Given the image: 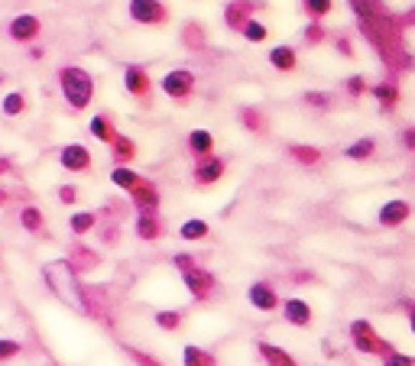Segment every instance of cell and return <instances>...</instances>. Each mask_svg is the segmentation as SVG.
Wrapping results in <instances>:
<instances>
[{
  "mask_svg": "<svg viewBox=\"0 0 415 366\" xmlns=\"http://www.w3.org/2000/svg\"><path fill=\"white\" fill-rule=\"evenodd\" d=\"M140 178L143 176L136 169H130V166H114V169H111V185H114V188H120V191H130Z\"/></svg>",
  "mask_w": 415,
  "mask_h": 366,
  "instance_id": "cell-26",
  "label": "cell"
},
{
  "mask_svg": "<svg viewBox=\"0 0 415 366\" xmlns=\"http://www.w3.org/2000/svg\"><path fill=\"white\" fill-rule=\"evenodd\" d=\"M289 156L299 159L302 166H318L321 162V149H315V146H289Z\"/></svg>",
  "mask_w": 415,
  "mask_h": 366,
  "instance_id": "cell-32",
  "label": "cell"
},
{
  "mask_svg": "<svg viewBox=\"0 0 415 366\" xmlns=\"http://www.w3.org/2000/svg\"><path fill=\"white\" fill-rule=\"evenodd\" d=\"M269 65H273L276 71H296V65H299L296 49H292V46H276V49L269 52Z\"/></svg>",
  "mask_w": 415,
  "mask_h": 366,
  "instance_id": "cell-25",
  "label": "cell"
},
{
  "mask_svg": "<svg viewBox=\"0 0 415 366\" xmlns=\"http://www.w3.org/2000/svg\"><path fill=\"white\" fill-rule=\"evenodd\" d=\"M302 7L311 20H321V16L331 14V0H302Z\"/></svg>",
  "mask_w": 415,
  "mask_h": 366,
  "instance_id": "cell-34",
  "label": "cell"
},
{
  "mask_svg": "<svg viewBox=\"0 0 415 366\" xmlns=\"http://www.w3.org/2000/svg\"><path fill=\"white\" fill-rule=\"evenodd\" d=\"M182 366H218L214 353H208L198 344H185L182 347Z\"/></svg>",
  "mask_w": 415,
  "mask_h": 366,
  "instance_id": "cell-23",
  "label": "cell"
},
{
  "mask_svg": "<svg viewBox=\"0 0 415 366\" xmlns=\"http://www.w3.org/2000/svg\"><path fill=\"white\" fill-rule=\"evenodd\" d=\"M7 198H10V195H7V191H4V188H0V205H4V201H7Z\"/></svg>",
  "mask_w": 415,
  "mask_h": 366,
  "instance_id": "cell-46",
  "label": "cell"
},
{
  "mask_svg": "<svg viewBox=\"0 0 415 366\" xmlns=\"http://www.w3.org/2000/svg\"><path fill=\"white\" fill-rule=\"evenodd\" d=\"M383 366H415V360L409 353H399V350H389L383 357Z\"/></svg>",
  "mask_w": 415,
  "mask_h": 366,
  "instance_id": "cell-36",
  "label": "cell"
},
{
  "mask_svg": "<svg viewBox=\"0 0 415 366\" xmlns=\"http://www.w3.org/2000/svg\"><path fill=\"white\" fill-rule=\"evenodd\" d=\"M98 220H101L98 211H75L69 214V233L71 237H85V233H91L98 227Z\"/></svg>",
  "mask_w": 415,
  "mask_h": 366,
  "instance_id": "cell-21",
  "label": "cell"
},
{
  "mask_svg": "<svg viewBox=\"0 0 415 366\" xmlns=\"http://www.w3.org/2000/svg\"><path fill=\"white\" fill-rule=\"evenodd\" d=\"M20 353H23V340H16V337H0V366H4V363H14Z\"/></svg>",
  "mask_w": 415,
  "mask_h": 366,
  "instance_id": "cell-31",
  "label": "cell"
},
{
  "mask_svg": "<svg viewBox=\"0 0 415 366\" xmlns=\"http://www.w3.org/2000/svg\"><path fill=\"white\" fill-rule=\"evenodd\" d=\"M59 91H62L65 104L75 113H81L94 101V78L81 65H62L59 68Z\"/></svg>",
  "mask_w": 415,
  "mask_h": 366,
  "instance_id": "cell-1",
  "label": "cell"
},
{
  "mask_svg": "<svg viewBox=\"0 0 415 366\" xmlns=\"http://www.w3.org/2000/svg\"><path fill=\"white\" fill-rule=\"evenodd\" d=\"M182 282H185V289L191 292V298H195V302H208V298L214 295V289H218V279H214V273L208 266L185 269Z\"/></svg>",
  "mask_w": 415,
  "mask_h": 366,
  "instance_id": "cell-4",
  "label": "cell"
},
{
  "mask_svg": "<svg viewBox=\"0 0 415 366\" xmlns=\"http://www.w3.org/2000/svg\"><path fill=\"white\" fill-rule=\"evenodd\" d=\"M153 321H156V327H159V331L172 334V331H179V327L185 324V311H179V308H162V311H156V315H153Z\"/></svg>",
  "mask_w": 415,
  "mask_h": 366,
  "instance_id": "cell-24",
  "label": "cell"
},
{
  "mask_svg": "<svg viewBox=\"0 0 415 366\" xmlns=\"http://www.w3.org/2000/svg\"><path fill=\"white\" fill-rule=\"evenodd\" d=\"M246 298H250V305H254L256 311H276L279 308V292H276V285L273 282H254L250 289H246Z\"/></svg>",
  "mask_w": 415,
  "mask_h": 366,
  "instance_id": "cell-13",
  "label": "cell"
},
{
  "mask_svg": "<svg viewBox=\"0 0 415 366\" xmlns=\"http://www.w3.org/2000/svg\"><path fill=\"white\" fill-rule=\"evenodd\" d=\"M107 146H111V162H114V166H130V162L136 159V143L130 140V136H124L120 130H117V136H114Z\"/></svg>",
  "mask_w": 415,
  "mask_h": 366,
  "instance_id": "cell-19",
  "label": "cell"
},
{
  "mask_svg": "<svg viewBox=\"0 0 415 366\" xmlns=\"http://www.w3.org/2000/svg\"><path fill=\"white\" fill-rule=\"evenodd\" d=\"M101 240H104L107 247H114V243L120 240V227L117 224H104V227H101Z\"/></svg>",
  "mask_w": 415,
  "mask_h": 366,
  "instance_id": "cell-39",
  "label": "cell"
},
{
  "mask_svg": "<svg viewBox=\"0 0 415 366\" xmlns=\"http://www.w3.org/2000/svg\"><path fill=\"white\" fill-rule=\"evenodd\" d=\"M88 133L94 136V140L101 143H111L114 136H117V127H114V117L111 113H94L91 123H88Z\"/></svg>",
  "mask_w": 415,
  "mask_h": 366,
  "instance_id": "cell-22",
  "label": "cell"
},
{
  "mask_svg": "<svg viewBox=\"0 0 415 366\" xmlns=\"http://www.w3.org/2000/svg\"><path fill=\"white\" fill-rule=\"evenodd\" d=\"M78 185H59L56 188V198H59V205H65V208H71V205H78Z\"/></svg>",
  "mask_w": 415,
  "mask_h": 366,
  "instance_id": "cell-35",
  "label": "cell"
},
{
  "mask_svg": "<svg viewBox=\"0 0 415 366\" xmlns=\"http://www.w3.org/2000/svg\"><path fill=\"white\" fill-rule=\"evenodd\" d=\"M65 263L71 266V273L75 275H88V273H94V269L101 266V253L98 250H91V247H85L81 240H75L69 247V253H65Z\"/></svg>",
  "mask_w": 415,
  "mask_h": 366,
  "instance_id": "cell-8",
  "label": "cell"
},
{
  "mask_svg": "<svg viewBox=\"0 0 415 366\" xmlns=\"http://www.w3.org/2000/svg\"><path fill=\"white\" fill-rule=\"evenodd\" d=\"M130 195V205H134V211H159L162 205V195H159V185L153 182V178L143 176L140 182L134 185V188L127 191Z\"/></svg>",
  "mask_w": 415,
  "mask_h": 366,
  "instance_id": "cell-7",
  "label": "cell"
},
{
  "mask_svg": "<svg viewBox=\"0 0 415 366\" xmlns=\"http://www.w3.org/2000/svg\"><path fill=\"white\" fill-rule=\"evenodd\" d=\"M46 282L56 289L59 298H69L71 308H81V282H78V275L71 273V266L65 260H56L46 266Z\"/></svg>",
  "mask_w": 415,
  "mask_h": 366,
  "instance_id": "cell-2",
  "label": "cell"
},
{
  "mask_svg": "<svg viewBox=\"0 0 415 366\" xmlns=\"http://www.w3.org/2000/svg\"><path fill=\"white\" fill-rule=\"evenodd\" d=\"M172 266L179 269V273H185V269H191V266H198V260L191 253H176L172 256Z\"/></svg>",
  "mask_w": 415,
  "mask_h": 366,
  "instance_id": "cell-37",
  "label": "cell"
},
{
  "mask_svg": "<svg viewBox=\"0 0 415 366\" xmlns=\"http://www.w3.org/2000/svg\"><path fill=\"white\" fill-rule=\"evenodd\" d=\"M279 311H282V317H286L292 327H309V324L315 321L311 305L302 302V298H286V302H279Z\"/></svg>",
  "mask_w": 415,
  "mask_h": 366,
  "instance_id": "cell-16",
  "label": "cell"
},
{
  "mask_svg": "<svg viewBox=\"0 0 415 366\" xmlns=\"http://www.w3.org/2000/svg\"><path fill=\"white\" fill-rule=\"evenodd\" d=\"M59 166H62L65 172L85 176V172H91V166H94L91 149H88L85 143H65V146L59 149Z\"/></svg>",
  "mask_w": 415,
  "mask_h": 366,
  "instance_id": "cell-5",
  "label": "cell"
},
{
  "mask_svg": "<svg viewBox=\"0 0 415 366\" xmlns=\"http://www.w3.org/2000/svg\"><path fill=\"white\" fill-rule=\"evenodd\" d=\"M256 353L263 357L266 366H299V360L292 357V353L282 350V347H276V344H269V340H256Z\"/></svg>",
  "mask_w": 415,
  "mask_h": 366,
  "instance_id": "cell-18",
  "label": "cell"
},
{
  "mask_svg": "<svg viewBox=\"0 0 415 366\" xmlns=\"http://www.w3.org/2000/svg\"><path fill=\"white\" fill-rule=\"evenodd\" d=\"M130 20L143 23V26H159L169 20V10L159 0H130Z\"/></svg>",
  "mask_w": 415,
  "mask_h": 366,
  "instance_id": "cell-10",
  "label": "cell"
},
{
  "mask_svg": "<svg viewBox=\"0 0 415 366\" xmlns=\"http://www.w3.org/2000/svg\"><path fill=\"white\" fill-rule=\"evenodd\" d=\"M305 39H309V43H321V29L309 26V29H305Z\"/></svg>",
  "mask_w": 415,
  "mask_h": 366,
  "instance_id": "cell-44",
  "label": "cell"
},
{
  "mask_svg": "<svg viewBox=\"0 0 415 366\" xmlns=\"http://www.w3.org/2000/svg\"><path fill=\"white\" fill-rule=\"evenodd\" d=\"M305 101H309V104H318V107H328L331 104L328 94H305Z\"/></svg>",
  "mask_w": 415,
  "mask_h": 366,
  "instance_id": "cell-42",
  "label": "cell"
},
{
  "mask_svg": "<svg viewBox=\"0 0 415 366\" xmlns=\"http://www.w3.org/2000/svg\"><path fill=\"white\" fill-rule=\"evenodd\" d=\"M159 88H162V94L172 101H189L191 91H195V75H191L189 68H172L169 75L159 81Z\"/></svg>",
  "mask_w": 415,
  "mask_h": 366,
  "instance_id": "cell-6",
  "label": "cell"
},
{
  "mask_svg": "<svg viewBox=\"0 0 415 366\" xmlns=\"http://www.w3.org/2000/svg\"><path fill=\"white\" fill-rule=\"evenodd\" d=\"M351 344H354V350H360V353H366V357H386L389 350H396L393 344H389L386 337H380L376 334V327H373L370 321H364V317H357V321H351Z\"/></svg>",
  "mask_w": 415,
  "mask_h": 366,
  "instance_id": "cell-3",
  "label": "cell"
},
{
  "mask_svg": "<svg viewBox=\"0 0 415 366\" xmlns=\"http://www.w3.org/2000/svg\"><path fill=\"white\" fill-rule=\"evenodd\" d=\"M347 91H351L354 98H360V94L366 91V81H364V78H360V75H354L351 81H347Z\"/></svg>",
  "mask_w": 415,
  "mask_h": 366,
  "instance_id": "cell-40",
  "label": "cell"
},
{
  "mask_svg": "<svg viewBox=\"0 0 415 366\" xmlns=\"http://www.w3.org/2000/svg\"><path fill=\"white\" fill-rule=\"evenodd\" d=\"M409 218H412V205H409V201H402V198H396V201H386V205L376 211V224L389 227V230H393V227H402Z\"/></svg>",
  "mask_w": 415,
  "mask_h": 366,
  "instance_id": "cell-15",
  "label": "cell"
},
{
  "mask_svg": "<svg viewBox=\"0 0 415 366\" xmlns=\"http://www.w3.org/2000/svg\"><path fill=\"white\" fill-rule=\"evenodd\" d=\"M10 172H14V159L10 156H0V178L10 176Z\"/></svg>",
  "mask_w": 415,
  "mask_h": 366,
  "instance_id": "cell-43",
  "label": "cell"
},
{
  "mask_svg": "<svg viewBox=\"0 0 415 366\" xmlns=\"http://www.w3.org/2000/svg\"><path fill=\"white\" fill-rule=\"evenodd\" d=\"M240 33H244L246 39H250V43H263V39H266V36H269V29L263 26L260 20H246L244 26H240Z\"/></svg>",
  "mask_w": 415,
  "mask_h": 366,
  "instance_id": "cell-33",
  "label": "cell"
},
{
  "mask_svg": "<svg viewBox=\"0 0 415 366\" xmlns=\"http://www.w3.org/2000/svg\"><path fill=\"white\" fill-rule=\"evenodd\" d=\"M127 353H130V357H134V360H136V363H140V366H162V363H159V360H156V357H149V353L136 350V347H127Z\"/></svg>",
  "mask_w": 415,
  "mask_h": 366,
  "instance_id": "cell-38",
  "label": "cell"
},
{
  "mask_svg": "<svg viewBox=\"0 0 415 366\" xmlns=\"http://www.w3.org/2000/svg\"><path fill=\"white\" fill-rule=\"evenodd\" d=\"M0 111H4V117H23V113H26V94L10 91L7 98L0 101Z\"/></svg>",
  "mask_w": 415,
  "mask_h": 366,
  "instance_id": "cell-29",
  "label": "cell"
},
{
  "mask_svg": "<svg viewBox=\"0 0 415 366\" xmlns=\"http://www.w3.org/2000/svg\"><path fill=\"white\" fill-rule=\"evenodd\" d=\"M16 220H20V227L29 237H43L46 233V214L39 205H23L20 211H16Z\"/></svg>",
  "mask_w": 415,
  "mask_h": 366,
  "instance_id": "cell-17",
  "label": "cell"
},
{
  "mask_svg": "<svg viewBox=\"0 0 415 366\" xmlns=\"http://www.w3.org/2000/svg\"><path fill=\"white\" fill-rule=\"evenodd\" d=\"M409 327H412V334H415V305L409 308Z\"/></svg>",
  "mask_w": 415,
  "mask_h": 366,
  "instance_id": "cell-45",
  "label": "cell"
},
{
  "mask_svg": "<svg viewBox=\"0 0 415 366\" xmlns=\"http://www.w3.org/2000/svg\"><path fill=\"white\" fill-rule=\"evenodd\" d=\"M134 233L143 243H156V240H162V233H166V220L159 218V211H136Z\"/></svg>",
  "mask_w": 415,
  "mask_h": 366,
  "instance_id": "cell-12",
  "label": "cell"
},
{
  "mask_svg": "<svg viewBox=\"0 0 415 366\" xmlns=\"http://www.w3.org/2000/svg\"><path fill=\"white\" fill-rule=\"evenodd\" d=\"M402 146H406L409 153H415V127H406V130H402Z\"/></svg>",
  "mask_w": 415,
  "mask_h": 366,
  "instance_id": "cell-41",
  "label": "cell"
},
{
  "mask_svg": "<svg viewBox=\"0 0 415 366\" xmlns=\"http://www.w3.org/2000/svg\"><path fill=\"white\" fill-rule=\"evenodd\" d=\"M224 172H227V162L221 159V156H204V159H198L195 162V172H191V182L198 185V188H208V185H214V182H221L224 178Z\"/></svg>",
  "mask_w": 415,
  "mask_h": 366,
  "instance_id": "cell-9",
  "label": "cell"
},
{
  "mask_svg": "<svg viewBox=\"0 0 415 366\" xmlns=\"http://www.w3.org/2000/svg\"><path fill=\"white\" fill-rule=\"evenodd\" d=\"M4 81H7V75H4V71H0V85H4Z\"/></svg>",
  "mask_w": 415,
  "mask_h": 366,
  "instance_id": "cell-47",
  "label": "cell"
},
{
  "mask_svg": "<svg viewBox=\"0 0 415 366\" xmlns=\"http://www.w3.org/2000/svg\"><path fill=\"white\" fill-rule=\"evenodd\" d=\"M373 98L380 101V107H383V111H393V107H396V101H399V88H396V85H389V81H383V85H376V88H373Z\"/></svg>",
  "mask_w": 415,
  "mask_h": 366,
  "instance_id": "cell-30",
  "label": "cell"
},
{
  "mask_svg": "<svg viewBox=\"0 0 415 366\" xmlns=\"http://www.w3.org/2000/svg\"><path fill=\"white\" fill-rule=\"evenodd\" d=\"M185 146H189V156L191 159H204V156H211L214 153V136L211 130H191L189 140H185Z\"/></svg>",
  "mask_w": 415,
  "mask_h": 366,
  "instance_id": "cell-20",
  "label": "cell"
},
{
  "mask_svg": "<svg viewBox=\"0 0 415 366\" xmlns=\"http://www.w3.org/2000/svg\"><path fill=\"white\" fill-rule=\"evenodd\" d=\"M124 88H127L130 98H136V101H149L153 81H149L146 68H140V65H127V68H124Z\"/></svg>",
  "mask_w": 415,
  "mask_h": 366,
  "instance_id": "cell-14",
  "label": "cell"
},
{
  "mask_svg": "<svg viewBox=\"0 0 415 366\" xmlns=\"http://www.w3.org/2000/svg\"><path fill=\"white\" fill-rule=\"evenodd\" d=\"M373 153H376V140H373V136H364V140L351 143V146L344 149V156H347V159H354V162H366Z\"/></svg>",
  "mask_w": 415,
  "mask_h": 366,
  "instance_id": "cell-27",
  "label": "cell"
},
{
  "mask_svg": "<svg viewBox=\"0 0 415 366\" xmlns=\"http://www.w3.org/2000/svg\"><path fill=\"white\" fill-rule=\"evenodd\" d=\"M39 33H43V20L36 14H16L7 26V36L14 43H33Z\"/></svg>",
  "mask_w": 415,
  "mask_h": 366,
  "instance_id": "cell-11",
  "label": "cell"
},
{
  "mask_svg": "<svg viewBox=\"0 0 415 366\" xmlns=\"http://www.w3.org/2000/svg\"><path fill=\"white\" fill-rule=\"evenodd\" d=\"M179 237H182V240H208V237H211V227H208V220L191 218V220H185V224L179 227Z\"/></svg>",
  "mask_w": 415,
  "mask_h": 366,
  "instance_id": "cell-28",
  "label": "cell"
}]
</instances>
